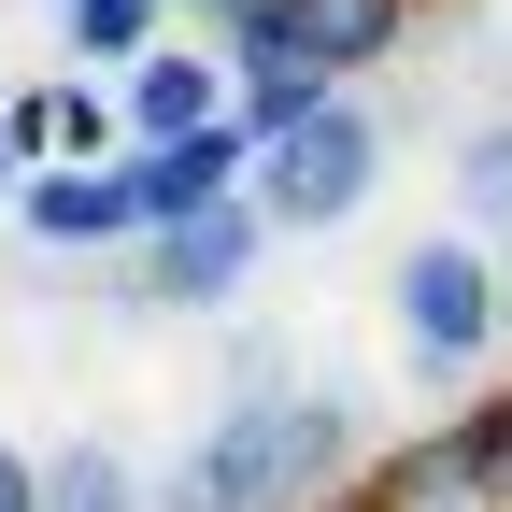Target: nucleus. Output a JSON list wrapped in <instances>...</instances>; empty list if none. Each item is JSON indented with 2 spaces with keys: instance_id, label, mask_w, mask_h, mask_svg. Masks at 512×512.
Returning <instances> with one entry per match:
<instances>
[{
  "instance_id": "4468645a",
  "label": "nucleus",
  "mask_w": 512,
  "mask_h": 512,
  "mask_svg": "<svg viewBox=\"0 0 512 512\" xmlns=\"http://www.w3.org/2000/svg\"><path fill=\"white\" fill-rule=\"evenodd\" d=\"M456 200H470V228H512V128H470L456 143Z\"/></svg>"
},
{
  "instance_id": "dca6fc26",
  "label": "nucleus",
  "mask_w": 512,
  "mask_h": 512,
  "mask_svg": "<svg viewBox=\"0 0 512 512\" xmlns=\"http://www.w3.org/2000/svg\"><path fill=\"white\" fill-rule=\"evenodd\" d=\"M0 512H43V456H15V441H0Z\"/></svg>"
},
{
  "instance_id": "f257e3e1",
  "label": "nucleus",
  "mask_w": 512,
  "mask_h": 512,
  "mask_svg": "<svg viewBox=\"0 0 512 512\" xmlns=\"http://www.w3.org/2000/svg\"><path fill=\"white\" fill-rule=\"evenodd\" d=\"M370 171H384V128H370L356 100H313L299 128H271V143H256L242 200L271 214V228H342V214L370 200Z\"/></svg>"
},
{
  "instance_id": "20e7f679",
  "label": "nucleus",
  "mask_w": 512,
  "mask_h": 512,
  "mask_svg": "<svg viewBox=\"0 0 512 512\" xmlns=\"http://www.w3.org/2000/svg\"><path fill=\"white\" fill-rule=\"evenodd\" d=\"M256 256H271V214H256V200H200V214L143 228V299L214 313V299H242V285H256Z\"/></svg>"
},
{
  "instance_id": "f03ea898",
  "label": "nucleus",
  "mask_w": 512,
  "mask_h": 512,
  "mask_svg": "<svg viewBox=\"0 0 512 512\" xmlns=\"http://www.w3.org/2000/svg\"><path fill=\"white\" fill-rule=\"evenodd\" d=\"M399 342L427 370H470L498 342V256L470 228H441V242H399Z\"/></svg>"
},
{
  "instance_id": "ddd939ff",
  "label": "nucleus",
  "mask_w": 512,
  "mask_h": 512,
  "mask_svg": "<svg viewBox=\"0 0 512 512\" xmlns=\"http://www.w3.org/2000/svg\"><path fill=\"white\" fill-rule=\"evenodd\" d=\"M342 456H356L342 399H285V484H299V498H328V484H342Z\"/></svg>"
},
{
  "instance_id": "423d86ee",
  "label": "nucleus",
  "mask_w": 512,
  "mask_h": 512,
  "mask_svg": "<svg viewBox=\"0 0 512 512\" xmlns=\"http://www.w3.org/2000/svg\"><path fill=\"white\" fill-rule=\"evenodd\" d=\"M342 512H512V484L484 470L470 427H427V441H399V456H370Z\"/></svg>"
},
{
  "instance_id": "f8f14e48",
  "label": "nucleus",
  "mask_w": 512,
  "mask_h": 512,
  "mask_svg": "<svg viewBox=\"0 0 512 512\" xmlns=\"http://www.w3.org/2000/svg\"><path fill=\"white\" fill-rule=\"evenodd\" d=\"M43 512H143V470H128L114 441H72V456L43 470Z\"/></svg>"
},
{
  "instance_id": "2eb2a0df",
  "label": "nucleus",
  "mask_w": 512,
  "mask_h": 512,
  "mask_svg": "<svg viewBox=\"0 0 512 512\" xmlns=\"http://www.w3.org/2000/svg\"><path fill=\"white\" fill-rule=\"evenodd\" d=\"M470 441H484V470L512 484V384H498V399H484V413H470Z\"/></svg>"
},
{
  "instance_id": "0eeeda50",
  "label": "nucleus",
  "mask_w": 512,
  "mask_h": 512,
  "mask_svg": "<svg viewBox=\"0 0 512 512\" xmlns=\"http://www.w3.org/2000/svg\"><path fill=\"white\" fill-rule=\"evenodd\" d=\"M413 15L427 0H242V29H271L285 57H313V72H370V57H399L413 43Z\"/></svg>"
},
{
  "instance_id": "9b49d317",
  "label": "nucleus",
  "mask_w": 512,
  "mask_h": 512,
  "mask_svg": "<svg viewBox=\"0 0 512 512\" xmlns=\"http://www.w3.org/2000/svg\"><path fill=\"white\" fill-rule=\"evenodd\" d=\"M15 157H29V171H57V157H114V114H100L86 86H43V100H15Z\"/></svg>"
},
{
  "instance_id": "39448f33",
  "label": "nucleus",
  "mask_w": 512,
  "mask_h": 512,
  "mask_svg": "<svg viewBox=\"0 0 512 512\" xmlns=\"http://www.w3.org/2000/svg\"><path fill=\"white\" fill-rule=\"evenodd\" d=\"M15 214L43 256H100V242H143V200H128V157H57V171H15Z\"/></svg>"
},
{
  "instance_id": "9d476101",
  "label": "nucleus",
  "mask_w": 512,
  "mask_h": 512,
  "mask_svg": "<svg viewBox=\"0 0 512 512\" xmlns=\"http://www.w3.org/2000/svg\"><path fill=\"white\" fill-rule=\"evenodd\" d=\"M157 15H171V0H57V29H72V57H86V72H143V57L171 43Z\"/></svg>"
},
{
  "instance_id": "f3484780",
  "label": "nucleus",
  "mask_w": 512,
  "mask_h": 512,
  "mask_svg": "<svg viewBox=\"0 0 512 512\" xmlns=\"http://www.w3.org/2000/svg\"><path fill=\"white\" fill-rule=\"evenodd\" d=\"M15 171H29V157H15V114H0V200H15Z\"/></svg>"
},
{
  "instance_id": "7ed1b4c3",
  "label": "nucleus",
  "mask_w": 512,
  "mask_h": 512,
  "mask_svg": "<svg viewBox=\"0 0 512 512\" xmlns=\"http://www.w3.org/2000/svg\"><path fill=\"white\" fill-rule=\"evenodd\" d=\"M143 512H299V484H285V384L228 399V427H214Z\"/></svg>"
},
{
  "instance_id": "6ab92c4d",
  "label": "nucleus",
  "mask_w": 512,
  "mask_h": 512,
  "mask_svg": "<svg viewBox=\"0 0 512 512\" xmlns=\"http://www.w3.org/2000/svg\"><path fill=\"white\" fill-rule=\"evenodd\" d=\"M498 328H512V285H498Z\"/></svg>"
},
{
  "instance_id": "6e6552de",
  "label": "nucleus",
  "mask_w": 512,
  "mask_h": 512,
  "mask_svg": "<svg viewBox=\"0 0 512 512\" xmlns=\"http://www.w3.org/2000/svg\"><path fill=\"white\" fill-rule=\"evenodd\" d=\"M242 171H256V128L214 114V128H185V143H143V157H128V200H143V228H171V214H200V200H242Z\"/></svg>"
},
{
  "instance_id": "a211bd4d",
  "label": "nucleus",
  "mask_w": 512,
  "mask_h": 512,
  "mask_svg": "<svg viewBox=\"0 0 512 512\" xmlns=\"http://www.w3.org/2000/svg\"><path fill=\"white\" fill-rule=\"evenodd\" d=\"M200 15H242V0H200Z\"/></svg>"
},
{
  "instance_id": "1a4fd4ad",
  "label": "nucleus",
  "mask_w": 512,
  "mask_h": 512,
  "mask_svg": "<svg viewBox=\"0 0 512 512\" xmlns=\"http://www.w3.org/2000/svg\"><path fill=\"white\" fill-rule=\"evenodd\" d=\"M214 114H228V57L157 43L143 72H128V143H185V128H214Z\"/></svg>"
}]
</instances>
